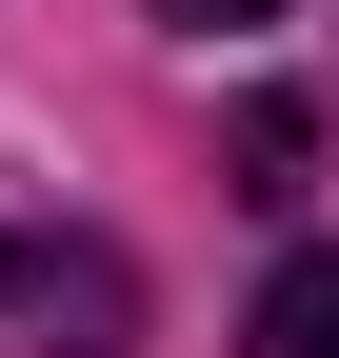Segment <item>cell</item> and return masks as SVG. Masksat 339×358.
Returning <instances> with one entry per match:
<instances>
[{"label":"cell","instance_id":"cell-1","mask_svg":"<svg viewBox=\"0 0 339 358\" xmlns=\"http://www.w3.org/2000/svg\"><path fill=\"white\" fill-rule=\"evenodd\" d=\"M0 299H40V319H80V338L140 319V279H120L100 239H20V219H0Z\"/></svg>","mask_w":339,"mask_h":358},{"label":"cell","instance_id":"cell-2","mask_svg":"<svg viewBox=\"0 0 339 358\" xmlns=\"http://www.w3.org/2000/svg\"><path fill=\"white\" fill-rule=\"evenodd\" d=\"M260 358H339V259H279L260 279Z\"/></svg>","mask_w":339,"mask_h":358},{"label":"cell","instance_id":"cell-4","mask_svg":"<svg viewBox=\"0 0 339 358\" xmlns=\"http://www.w3.org/2000/svg\"><path fill=\"white\" fill-rule=\"evenodd\" d=\"M160 20H220V40H240V20H279V0H160Z\"/></svg>","mask_w":339,"mask_h":358},{"label":"cell","instance_id":"cell-3","mask_svg":"<svg viewBox=\"0 0 339 358\" xmlns=\"http://www.w3.org/2000/svg\"><path fill=\"white\" fill-rule=\"evenodd\" d=\"M300 179H319V120L300 100H240V199H300Z\"/></svg>","mask_w":339,"mask_h":358}]
</instances>
